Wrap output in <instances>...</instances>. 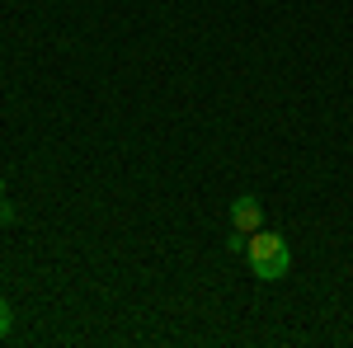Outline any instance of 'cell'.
<instances>
[{
	"instance_id": "6da1fadb",
	"label": "cell",
	"mask_w": 353,
	"mask_h": 348,
	"mask_svg": "<svg viewBox=\"0 0 353 348\" xmlns=\"http://www.w3.org/2000/svg\"><path fill=\"white\" fill-rule=\"evenodd\" d=\"M245 259H250V268H254L259 283H278V278H288V268H292V249H288V240H283L278 231H254L250 245H245Z\"/></svg>"
},
{
	"instance_id": "5b68a950",
	"label": "cell",
	"mask_w": 353,
	"mask_h": 348,
	"mask_svg": "<svg viewBox=\"0 0 353 348\" xmlns=\"http://www.w3.org/2000/svg\"><path fill=\"white\" fill-rule=\"evenodd\" d=\"M0 193H5V179H0Z\"/></svg>"
},
{
	"instance_id": "3957f363",
	"label": "cell",
	"mask_w": 353,
	"mask_h": 348,
	"mask_svg": "<svg viewBox=\"0 0 353 348\" xmlns=\"http://www.w3.org/2000/svg\"><path fill=\"white\" fill-rule=\"evenodd\" d=\"M10 325H14V311H10V301H5V296H0V339H5V334H10Z\"/></svg>"
},
{
	"instance_id": "7a4b0ae2",
	"label": "cell",
	"mask_w": 353,
	"mask_h": 348,
	"mask_svg": "<svg viewBox=\"0 0 353 348\" xmlns=\"http://www.w3.org/2000/svg\"><path fill=\"white\" fill-rule=\"evenodd\" d=\"M259 226H264V203H259V198H250V193H245V198H236V203H231V231L254 236Z\"/></svg>"
},
{
	"instance_id": "277c9868",
	"label": "cell",
	"mask_w": 353,
	"mask_h": 348,
	"mask_svg": "<svg viewBox=\"0 0 353 348\" xmlns=\"http://www.w3.org/2000/svg\"><path fill=\"white\" fill-rule=\"evenodd\" d=\"M14 203H10V198H5V193H0V226H14Z\"/></svg>"
}]
</instances>
